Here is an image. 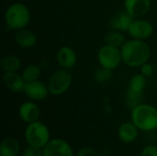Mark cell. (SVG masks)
<instances>
[{"label": "cell", "mask_w": 157, "mask_h": 156, "mask_svg": "<svg viewBox=\"0 0 157 156\" xmlns=\"http://www.w3.org/2000/svg\"><path fill=\"white\" fill-rule=\"evenodd\" d=\"M20 145L17 139L13 137L5 138L0 145L1 156H17L19 153Z\"/></svg>", "instance_id": "e0dca14e"}, {"label": "cell", "mask_w": 157, "mask_h": 156, "mask_svg": "<svg viewBox=\"0 0 157 156\" xmlns=\"http://www.w3.org/2000/svg\"><path fill=\"white\" fill-rule=\"evenodd\" d=\"M132 120L143 131L157 129V108L150 104L141 103L132 108Z\"/></svg>", "instance_id": "7a4b0ae2"}, {"label": "cell", "mask_w": 157, "mask_h": 156, "mask_svg": "<svg viewBox=\"0 0 157 156\" xmlns=\"http://www.w3.org/2000/svg\"><path fill=\"white\" fill-rule=\"evenodd\" d=\"M0 67L4 73L17 72L21 67V60L16 55H6L0 61Z\"/></svg>", "instance_id": "ac0fdd59"}, {"label": "cell", "mask_w": 157, "mask_h": 156, "mask_svg": "<svg viewBox=\"0 0 157 156\" xmlns=\"http://www.w3.org/2000/svg\"><path fill=\"white\" fill-rule=\"evenodd\" d=\"M140 156H157V146L153 144L145 146L142 150Z\"/></svg>", "instance_id": "d4e9b609"}, {"label": "cell", "mask_w": 157, "mask_h": 156, "mask_svg": "<svg viewBox=\"0 0 157 156\" xmlns=\"http://www.w3.org/2000/svg\"><path fill=\"white\" fill-rule=\"evenodd\" d=\"M138 132L139 129L133 122H125L120 126L118 130V136L122 143H130L137 139Z\"/></svg>", "instance_id": "9a60e30c"}, {"label": "cell", "mask_w": 157, "mask_h": 156, "mask_svg": "<svg viewBox=\"0 0 157 156\" xmlns=\"http://www.w3.org/2000/svg\"><path fill=\"white\" fill-rule=\"evenodd\" d=\"M142 97H143L142 93H136V92H133L128 88V91L126 93V98H125V101H126L128 108H133L134 107L141 104L142 98H143Z\"/></svg>", "instance_id": "7402d4cb"}, {"label": "cell", "mask_w": 157, "mask_h": 156, "mask_svg": "<svg viewBox=\"0 0 157 156\" xmlns=\"http://www.w3.org/2000/svg\"><path fill=\"white\" fill-rule=\"evenodd\" d=\"M98 60L101 67L114 70L122 62L121 48L105 44L98 51Z\"/></svg>", "instance_id": "8992f818"}, {"label": "cell", "mask_w": 157, "mask_h": 156, "mask_svg": "<svg viewBox=\"0 0 157 156\" xmlns=\"http://www.w3.org/2000/svg\"><path fill=\"white\" fill-rule=\"evenodd\" d=\"M40 74L41 71L40 66H38L37 64H29L24 68L21 75L26 83H30L39 80Z\"/></svg>", "instance_id": "ffe728a7"}, {"label": "cell", "mask_w": 157, "mask_h": 156, "mask_svg": "<svg viewBox=\"0 0 157 156\" xmlns=\"http://www.w3.org/2000/svg\"><path fill=\"white\" fill-rule=\"evenodd\" d=\"M21 156H43V151L40 148L29 146L23 151Z\"/></svg>", "instance_id": "cb8c5ba5"}, {"label": "cell", "mask_w": 157, "mask_h": 156, "mask_svg": "<svg viewBox=\"0 0 157 156\" xmlns=\"http://www.w3.org/2000/svg\"><path fill=\"white\" fill-rule=\"evenodd\" d=\"M23 92L29 99L36 101L45 99L48 97V94L50 93L48 86L40 80L26 83Z\"/></svg>", "instance_id": "9c48e42d"}, {"label": "cell", "mask_w": 157, "mask_h": 156, "mask_svg": "<svg viewBox=\"0 0 157 156\" xmlns=\"http://www.w3.org/2000/svg\"><path fill=\"white\" fill-rule=\"evenodd\" d=\"M111 77H112V70H109V69H107L104 67L98 68L95 72V74H94L95 80L99 84L107 83Z\"/></svg>", "instance_id": "603a6c76"}, {"label": "cell", "mask_w": 157, "mask_h": 156, "mask_svg": "<svg viewBox=\"0 0 157 156\" xmlns=\"http://www.w3.org/2000/svg\"><path fill=\"white\" fill-rule=\"evenodd\" d=\"M151 5V0H124V8L133 18H141L145 16Z\"/></svg>", "instance_id": "30bf717a"}, {"label": "cell", "mask_w": 157, "mask_h": 156, "mask_svg": "<svg viewBox=\"0 0 157 156\" xmlns=\"http://www.w3.org/2000/svg\"><path fill=\"white\" fill-rule=\"evenodd\" d=\"M15 41L19 47L24 49H29L36 45L37 36L32 30L24 28L16 31Z\"/></svg>", "instance_id": "5bb4252c"}, {"label": "cell", "mask_w": 157, "mask_h": 156, "mask_svg": "<svg viewBox=\"0 0 157 156\" xmlns=\"http://www.w3.org/2000/svg\"><path fill=\"white\" fill-rule=\"evenodd\" d=\"M56 60L61 68L70 70L75 67L77 62L75 51L70 46H62L56 53Z\"/></svg>", "instance_id": "8fae6325"}, {"label": "cell", "mask_w": 157, "mask_h": 156, "mask_svg": "<svg viewBox=\"0 0 157 156\" xmlns=\"http://www.w3.org/2000/svg\"><path fill=\"white\" fill-rule=\"evenodd\" d=\"M24 135L29 146L43 149L50 142V131L48 127L39 120L29 123Z\"/></svg>", "instance_id": "277c9868"}, {"label": "cell", "mask_w": 157, "mask_h": 156, "mask_svg": "<svg viewBox=\"0 0 157 156\" xmlns=\"http://www.w3.org/2000/svg\"><path fill=\"white\" fill-rule=\"evenodd\" d=\"M141 74H144L145 77H150L154 74V66L150 63H145L141 66Z\"/></svg>", "instance_id": "484cf974"}, {"label": "cell", "mask_w": 157, "mask_h": 156, "mask_svg": "<svg viewBox=\"0 0 157 156\" xmlns=\"http://www.w3.org/2000/svg\"><path fill=\"white\" fill-rule=\"evenodd\" d=\"M76 156H98V152L93 149V148H90V147H85V148H82L80 149L77 154Z\"/></svg>", "instance_id": "4316f807"}, {"label": "cell", "mask_w": 157, "mask_h": 156, "mask_svg": "<svg viewBox=\"0 0 157 156\" xmlns=\"http://www.w3.org/2000/svg\"><path fill=\"white\" fill-rule=\"evenodd\" d=\"M155 31L154 25L146 19L144 18H134L131 24L128 33L132 39L145 40L150 38Z\"/></svg>", "instance_id": "52a82bcc"}, {"label": "cell", "mask_w": 157, "mask_h": 156, "mask_svg": "<svg viewBox=\"0 0 157 156\" xmlns=\"http://www.w3.org/2000/svg\"><path fill=\"white\" fill-rule=\"evenodd\" d=\"M146 78L144 74H134L132 77H131L130 82H129V89H131L133 92L136 93H144L146 86H147V81Z\"/></svg>", "instance_id": "d6986e66"}, {"label": "cell", "mask_w": 157, "mask_h": 156, "mask_svg": "<svg viewBox=\"0 0 157 156\" xmlns=\"http://www.w3.org/2000/svg\"><path fill=\"white\" fill-rule=\"evenodd\" d=\"M72 82L73 76L69 70L61 68L59 70H56L50 76L47 86L52 95L61 96L70 88Z\"/></svg>", "instance_id": "5b68a950"}, {"label": "cell", "mask_w": 157, "mask_h": 156, "mask_svg": "<svg viewBox=\"0 0 157 156\" xmlns=\"http://www.w3.org/2000/svg\"><path fill=\"white\" fill-rule=\"evenodd\" d=\"M30 20V11L29 7L20 2L11 4L5 12V23L6 29L18 30L28 26Z\"/></svg>", "instance_id": "3957f363"}, {"label": "cell", "mask_w": 157, "mask_h": 156, "mask_svg": "<svg viewBox=\"0 0 157 156\" xmlns=\"http://www.w3.org/2000/svg\"><path fill=\"white\" fill-rule=\"evenodd\" d=\"M133 17L126 11H121L119 14H117L111 20H110V27L114 30L119 31H128L131 24L133 21Z\"/></svg>", "instance_id": "2e32d148"}, {"label": "cell", "mask_w": 157, "mask_h": 156, "mask_svg": "<svg viewBox=\"0 0 157 156\" xmlns=\"http://www.w3.org/2000/svg\"><path fill=\"white\" fill-rule=\"evenodd\" d=\"M122 62L130 67H141L148 62L151 49L145 40L131 39L121 47Z\"/></svg>", "instance_id": "6da1fadb"}, {"label": "cell", "mask_w": 157, "mask_h": 156, "mask_svg": "<svg viewBox=\"0 0 157 156\" xmlns=\"http://www.w3.org/2000/svg\"><path fill=\"white\" fill-rule=\"evenodd\" d=\"M43 156H74L71 145L64 140L52 139L42 149Z\"/></svg>", "instance_id": "ba28073f"}, {"label": "cell", "mask_w": 157, "mask_h": 156, "mask_svg": "<svg viewBox=\"0 0 157 156\" xmlns=\"http://www.w3.org/2000/svg\"><path fill=\"white\" fill-rule=\"evenodd\" d=\"M40 111L37 104L32 101H26L18 108V116L26 123H31L39 120Z\"/></svg>", "instance_id": "7c38bea8"}, {"label": "cell", "mask_w": 157, "mask_h": 156, "mask_svg": "<svg viewBox=\"0 0 157 156\" xmlns=\"http://www.w3.org/2000/svg\"><path fill=\"white\" fill-rule=\"evenodd\" d=\"M3 82L6 87L13 93H20L24 91L26 82L21 74L17 72L5 73L3 76Z\"/></svg>", "instance_id": "4fadbf2b"}, {"label": "cell", "mask_w": 157, "mask_h": 156, "mask_svg": "<svg viewBox=\"0 0 157 156\" xmlns=\"http://www.w3.org/2000/svg\"><path fill=\"white\" fill-rule=\"evenodd\" d=\"M126 41L125 36L119 30L109 31L105 37V44L111 45L117 48H121Z\"/></svg>", "instance_id": "44dd1931"}]
</instances>
